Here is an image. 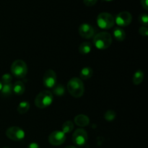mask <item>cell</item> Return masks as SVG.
<instances>
[{
	"mask_svg": "<svg viewBox=\"0 0 148 148\" xmlns=\"http://www.w3.org/2000/svg\"><path fill=\"white\" fill-rule=\"evenodd\" d=\"M67 90L72 96L75 98H80L85 92L83 82L80 78H72L67 83Z\"/></svg>",
	"mask_w": 148,
	"mask_h": 148,
	"instance_id": "cell-1",
	"label": "cell"
},
{
	"mask_svg": "<svg viewBox=\"0 0 148 148\" xmlns=\"http://www.w3.org/2000/svg\"><path fill=\"white\" fill-rule=\"evenodd\" d=\"M112 43V37L107 32L99 33L93 38L94 46L100 50H104L110 47Z\"/></svg>",
	"mask_w": 148,
	"mask_h": 148,
	"instance_id": "cell-2",
	"label": "cell"
},
{
	"mask_svg": "<svg viewBox=\"0 0 148 148\" xmlns=\"http://www.w3.org/2000/svg\"><path fill=\"white\" fill-rule=\"evenodd\" d=\"M53 101V94L49 90H44L38 94L35 99V105L40 109H44L51 105Z\"/></svg>",
	"mask_w": 148,
	"mask_h": 148,
	"instance_id": "cell-3",
	"label": "cell"
},
{
	"mask_svg": "<svg viewBox=\"0 0 148 148\" xmlns=\"http://www.w3.org/2000/svg\"><path fill=\"white\" fill-rule=\"evenodd\" d=\"M114 17L112 14L108 12L100 13L97 17V24L98 27L103 30H108L114 27Z\"/></svg>",
	"mask_w": 148,
	"mask_h": 148,
	"instance_id": "cell-4",
	"label": "cell"
},
{
	"mask_svg": "<svg viewBox=\"0 0 148 148\" xmlns=\"http://www.w3.org/2000/svg\"><path fill=\"white\" fill-rule=\"evenodd\" d=\"M11 72L17 78H24L27 73V66L23 60H16L12 64Z\"/></svg>",
	"mask_w": 148,
	"mask_h": 148,
	"instance_id": "cell-5",
	"label": "cell"
},
{
	"mask_svg": "<svg viewBox=\"0 0 148 148\" xmlns=\"http://www.w3.org/2000/svg\"><path fill=\"white\" fill-rule=\"evenodd\" d=\"M6 135L10 140L13 141H21L25 138V132L19 127H11L6 131Z\"/></svg>",
	"mask_w": 148,
	"mask_h": 148,
	"instance_id": "cell-6",
	"label": "cell"
},
{
	"mask_svg": "<svg viewBox=\"0 0 148 148\" xmlns=\"http://www.w3.org/2000/svg\"><path fill=\"white\" fill-rule=\"evenodd\" d=\"M88 140L87 132L83 129H78L72 135V141L76 145L82 147L87 143Z\"/></svg>",
	"mask_w": 148,
	"mask_h": 148,
	"instance_id": "cell-7",
	"label": "cell"
},
{
	"mask_svg": "<svg viewBox=\"0 0 148 148\" xmlns=\"http://www.w3.org/2000/svg\"><path fill=\"white\" fill-rule=\"evenodd\" d=\"M114 21L117 25L119 27H126L128 26L132 21V16L131 13L127 11H123L119 13L116 15Z\"/></svg>",
	"mask_w": 148,
	"mask_h": 148,
	"instance_id": "cell-8",
	"label": "cell"
},
{
	"mask_svg": "<svg viewBox=\"0 0 148 148\" xmlns=\"http://www.w3.org/2000/svg\"><path fill=\"white\" fill-rule=\"evenodd\" d=\"M65 140L66 134L62 131H53L49 136V142L52 145H61L64 143Z\"/></svg>",
	"mask_w": 148,
	"mask_h": 148,
	"instance_id": "cell-9",
	"label": "cell"
},
{
	"mask_svg": "<svg viewBox=\"0 0 148 148\" xmlns=\"http://www.w3.org/2000/svg\"><path fill=\"white\" fill-rule=\"evenodd\" d=\"M43 83L47 88H53L56 84V74L52 69H49L43 75Z\"/></svg>",
	"mask_w": 148,
	"mask_h": 148,
	"instance_id": "cell-10",
	"label": "cell"
},
{
	"mask_svg": "<svg viewBox=\"0 0 148 148\" xmlns=\"http://www.w3.org/2000/svg\"><path fill=\"white\" fill-rule=\"evenodd\" d=\"M79 34L81 37L83 38H90L94 36V28L92 25L88 24V23H83L81 25L78 29Z\"/></svg>",
	"mask_w": 148,
	"mask_h": 148,
	"instance_id": "cell-11",
	"label": "cell"
},
{
	"mask_svg": "<svg viewBox=\"0 0 148 148\" xmlns=\"http://www.w3.org/2000/svg\"><path fill=\"white\" fill-rule=\"evenodd\" d=\"M75 123L76 124V125L79 126V127H84L89 124L90 119L85 114H79L75 116Z\"/></svg>",
	"mask_w": 148,
	"mask_h": 148,
	"instance_id": "cell-12",
	"label": "cell"
},
{
	"mask_svg": "<svg viewBox=\"0 0 148 148\" xmlns=\"http://www.w3.org/2000/svg\"><path fill=\"white\" fill-rule=\"evenodd\" d=\"M12 88L13 92L18 95H23L25 90V87L22 81H17L14 82V85H12Z\"/></svg>",
	"mask_w": 148,
	"mask_h": 148,
	"instance_id": "cell-13",
	"label": "cell"
},
{
	"mask_svg": "<svg viewBox=\"0 0 148 148\" xmlns=\"http://www.w3.org/2000/svg\"><path fill=\"white\" fill-rule=\"evenodd\" d=\"M113 34H114V38L118 41H123L126 38L125 31L120 27H115L113 31Z\"/></svg>",
	"mask_w": 148,
	"mask_h": 148,
	"instance_id": "cell-14",
	"label": "cell"
},
{
	"mask_svg": "<svg viewBox=\"0 0 148 148\" xmlns=\"http://www.w3.org/2000/svg\"><path fill=\"white\" fill-rule=\"evenodd\" d=\"M92 75H93V71H92V68L86 66V67L82 68V70L80 71L79 76H80L81 79H82V80H87V79L92 77Z\"/></svg>",
	"mask_w": 148,
	"mask_h": 148,
	"instance_id": "cell-15",
	"label": "cell"
},
{
	"mask_svg": "<svg viewBox=\"0 0 148 148\" xmlns=\"http://www.w3.org/2000/svg\"><path fill=\"white\" fill-rule=\"evenodd\" d=\"M0 91H1V95H4V96H10L13 92L12 84H2V87H1V89Z\"/></svg>",
	"mask_w": 148,
	"mask_h": 148,
	"instance_id": "cell-16",
	"label": "cell"
},
{
	"mask_svg": "<svg viewBox=\"0 0 148 148\" xmlns=\"http://www.w3.org/2000/svg\"><path fill=\"white\" fill-rule=\"evenodd\" d=\"M92 50V46L89 42H83L79 46V52L81 54H88Z\"/></svg>",
	"mask_w": 148,
	"mask_h": 148,
	"instance_id": "cell-17",
	"label": "cell"
},
{
	"mask_svg": "<svg viewBox=\"0 0 148 148\" xmlns=\"http://www.w3.org/2000/svg\"><path fill=\"white\" fill-rule=\"evenodd\" d=\"M144 79V72L142 70H138L135 72V73L133 75L132 82L134 85H138L141 83Z\"/></svg>",
	"mask_w": 148,
	"mask_h": 148,
	"instance_id": "cell-18",
	"label": "cell"
},
{
	"mask_svg": "<svg viewBox=\"0 0 148 148\" xmlns=\"http://www.w3.org/2000/svg\"><path fill=\"white\" fill-rule=\"evenodd\" d=\"M30 109V103L27 101H22L17 106V112L20 114H25Z\"/></svg>",
	"mask_w": 148,
	"mask_h": 148,
	"instance_id": "cell-19",
	"label": "cell"
},
{
	"mask_svg": "<svg viewBox=\"0 0 148 148\" xmlns=\"http://www.w3.org/2000/svg\"><path fill=\"white\" fill-rule=\"evenodd\" d=\"M74 130V124L72 121H66L63 124L62 127V131L66 134L72 132V130Z\"/></svg>",
	"mask_w": 148,
	"mask_h": 148,
	"instance_id": "cell-20",
	"label": "cell"
},
{
	"mask_svg": "<svg viewBox=\"0 0 148 148\" xmlns=\"http://www.w3.org/2000/svg\"><path fill=\"white\" fill-rule=\"evenodd\" d=\"M53 93H54L55 95H58V96H62V95H63L65 92V88L64 87V85H55L53 88Z\"/></svg>",
	"mask_w": 148,
	"mask_h": 148,
	"instance_id": "cell-21",
	"label": "cell"
},
{
	"mask_svg": "<svg viewBox=\"0 0 148 148\" xmlns=\"http://www.w3.org/2000/svg\"><path fill=\"white\" fill-rule=\"evenodd\" d=\"M104 118L107 121H112L116 118V112L113 110H108L104 115Z\"/></svg>",
	"mask_w": 148,
	"mask_h": 148,
	"instance_id": "cell-22",
	"label": "cell"
},
{
	"mask_svg": "<svg viewBox=\"0 0 148 148\" xmlns=\"http://www.w3.org/2000/svg\"><path fill=\"white\" fill-rule=\"evenodd\" d=\"M139 22L140 24L143 25V26H146L147 27L148 25V15L146 13H143L139 16Z\"/></svg>",
	"mask_w": 148,
	"mask_h": 148,
	"instance_id": "cell-23",
	"label": "cell"
},
{
	"mask_svg": "<svg viewBox=\"0 0 148 148\" xmlns=\"http://www.w3.org/2000/svg\"><path fill=\"white\" fill-rule=\"evenodd\" d=\"M12 80V77L10 74L6 73L2 75L1 77V83L2 84H9L11 83Z\"/></svg>",
	"mask_w": 148,
	"mask_h": 148,
	"instance_id": "cell-24",
	"label": "cell"
},
{
	"mask_svg": "<svg viewBox=\"0 0 148 148\" xmlns=\"http://www.w3.org/2000/svg\"><path fill=\"white\" fill-rule=\"evenodd\" d=\"M139 33L143 36H148V29L146 26H142L139 29Z\"/></svg>",
	"mask_w": 148,
	"mask_h": 148,
	"instance_id": "cell-25",
	"label": "cell"
},
{
	"mask_svg": "<svg viewBox=\"0 0 148 148\" xmlns=\"http://www.w3.org/2000/svg\"><path fill=\"white\" fill-rule=\"evenodd\" d=\"M98 2V0H83V3L87 7H92Z\"/></svg>",
	"mask_w": 148,
	"mask_h": 148,
	"instance_id": "cell-26",
	"label": "cell"
},
{
	"mask_svg": "<svg viewBox=\"0 0 148 148\" xmlns=\"http://www.w3.org/2000/svg\"><path fill=\"white\" fill-rule=\"evenodd\" d=\"M141 4L145 10H148V0H141Z\"/></svg>",
	"mask_w": 148,
	"mask_h": 148,
	"instance_id": "cell-27",
	"label": "cell"
},
{
	"mask_svg": "<svg viewBox=\"0 0 148 148\" xmlns=\"http://www.w3.org/2000/svg\"><path fill=\"white\" fill-rule=\"evenodd\" d=\"M27 148H40V146L38 143H31L28 145V147Z\"/></svg>",
	"mask_w": 148,
	"mask_h": 148,
	"instance_id": "cell-28",
	"label": "cell"
},
{
	"mask_svg": "<svg viewBox=\"0 0 148 148\" xmlns=\"http://www.w3.org/2000/svg\"><path fill=\"white\" fill-rule=\"evenodd\" d=\"M65 148H77V147H73V146H68V147H65Z\"/></svg>",
	"mask_w": 148,
	"mask_h": 148,
	"instance_id": "cell-29",
	"label": "cell"
},
{
	"mask_svg": "<svg viewBox=\"0 0 148 148\" xmlns=\"http://www.w3.org/2000/svg\"><path fill=\"white\" fill-rule=\"evenodd\" d=\"M1 87H2V83H1V82L0 81V90H1Z\"/></svg>",
	"mask_w": 148,
	"mask_h": 148,
	"instance_id": "cell-30",
	"label": "cell"
},
{
	"mask_svg": "<svg viewBox=\"0 0 148 148\" xmlns=\"http://www.w3.org/2000/svg\"><path fill=\"white\" fill-rule=\"evenodd\" d=\"M104 1H113V0H104Z\"/></svg>",
	"mask_w": 148,
	"mask_h": 148,
	"instance_id": "cell-31",
	"label": "cell"
},
{
	"mask_svg": "<svg viewBox=\"0 0 148 148\" xmlns=\"http://www.w3.org/2000/svg\"><path fill=\"white\" fill-rule=\"evenodd\" d=\"M3 148H9V147H3Z\"/></svg>",
	"mask_w": 148,
	"mask_h": 148,
	"instance_id": "cell-32",
	"label": "cell"
}]
</instances>
